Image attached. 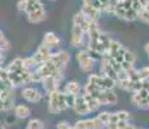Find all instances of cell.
<instances>
[{
	"instance_id": "obj_1",
	"label": "cell",
	"mask_w": 149,
	"mask_h": 129,
	"mask_svg": "<svg viewBox=\"0 0 149 129\" xmlns=\"http://www.w3.org/2000/svg\"><path fill=\"white\" fill-rule=\"evenodd\" d=\"M102 57H105L111 63V66L116 68L117 80H118L119 77L125 76L128 71H131L135 67L136 57H135V54H134V52L131 49H128L127 47H125L123 44H121V43L116 39H111L110 47H109L107 54Z\"/></svg>"
},
{
	"instance_id": "obj_2",
	"label": "cell",
	"mask_w": 149,
	"mask_h": 129,
	"mask_svg": "<svg viewBox=\"0 0 149 129\" xmlns=\"http://www.w3.org/2000/svg\"><path fill=\"white\" fill-rule=\"evenodd\" d=\"M110 43V36L99 27V23H95L87 32V41H86L84 48L90 50L92 54H95L96 57H102L107 54Z\"/></svg>"
},
{
	"instance_id": "obj_3",
	"label": "cell",
	"mask_w": 149,
	"mask_h": 129,
	"mask_svg": "<svg viewBox=\"0 0 149 129\" xmlns=\"http://www.w3.org/2000/svg\"><path fill=\"white\" fill-rule=\"evenodd\" d=\"M9 77L10 83H12L13 88H22L25 85L31 84V75H33V70L27 68L24 63V59L21 57L12 59L5 67Z\"/></svg>"
},
{
	"instance_id": "obj_4",
	"label": "cell",
	"mask_w": 149,
	"mask_h": 129,
	"mask_svg": "<svg viewBox=\"0 0 149 129\" xmlns=\"http://www.w3.org/2000/svg\"><path fill=\"white\" fill-rule=\"evenodd\" d=\"M74 98H75V96H70V94L60 89L48 93V111H49V114L57 115V114L71 108Z\"/></svg>"
},
{
	"instance_id": "obj_5",
	"label": "cell",
	"mask_w": 149,
	"mask_h": 129,
	"mask_svg": "<svg viewBox=\"0 0 149 129\" xmlns=\"http://www.w3.org/2000/svg\"><path fill=\"white\" fill-rule=\"evenodd\" d=\"M101 107L100 103L96 101L93 97H91L90 94L84 93V92H81L78 96H75L74 98V103H73V110L77 115H88V114H92L99 111V108Z\"/></svg>"
},
{
	"instance_id": "obj_6",
	"label": "cell",
	"mask_w": 149,
	"mask_h": 129,
	"mask_svg": "<svg viewBox=\"0 0 149 129\" xmlns=\"http://www.w3.org/2000/svg\"><path fill=\"white\" fill-rule=\"evenodd\" d=\"M24 13L26 14L27 21L33 25L42 23L47 18V10L42 0H25Z\"/></svg>"
},
{
	"instance_id": "obj_7",
	"label": "cell",
	"mask_w": 149,
	"mask_h": 129,
	"mask_svg": "<svg viewBox=\"0 0 149 129\" xmlns=\"http://www.w3.org/2000/svg\"><path fill=\"white\" fill-rule=\"evenodd\" d=\"M116 88V81L108 76H104L101 74H88V79L86 83L83 90L91 92V90H108Z\"/></svg>"
},
{
	"instance_id": "obj_8",
	"label": "cell",
	"mask_w": 149,
	"mask_h": 129,
	"mask_svg": "<svg viewBox=\"0 0 149 129\" xmlns=\"http://www.w3.org/2000/svg\"><path fill=\"white\" fill-rule=\"evenodd\" d=\"M131 103L140 110H149V80L140 83L136 89L131 92Z\"/></svg>"
},
{
	"instance_id": "obj_9",
	"label": "cell",
	"mask_w": 149,
	"mask_h": 129,
	"mask_svg": "<svg viewBox=\"0 0 149 129\" xmlns=\"http://www.w3.org/2000/svg\"><path fill=\"white\" fill-rule=\"evenodd\" d=\"M113 16H116L117 18L122 19L125 22L136 21L137 10L135 5H134L132 0H117Z\"/></svg>"
},
{
	"instance_id": "obj_10",
	"label": "cell",
	"mask_w": 149,
	"mask_h": 129,
	"mask_svg": "<svg viewBox=\"0 0 149 129\" xmlns=\"http://www.w3.org/2000/svg\"><path fill=\"white\" fill-rule=\"evenodd\" d=\"M75 59H77V63H78L79 70H81L82 72H86V74H92V71L95 70L96 63H97L96 56L91 53L88 49H86V48L77 49Z\"/></svg>"
},
{
	"instance_id": "obj_11",
	"label": "cell",
	"mask_w": 149,
	"mask_h": 129,
	"mask_svg": "<svg viewBox=\"0 0 149 129\" xmlns=\"http://www.w3.org/2000/svg\"><path fill=\"white\" fill-rule=\"evenodd\" d=\"M109 119L108 111H102L95 117L90 119H81L74 124L77 129H105V125Z\"/></svg>"
},
{
	"instance_id": "obj_12",
	"label": "cell",
	"mask_w": 149,
	"mask_h": 129,
	"mask_svg": "<svg viewBox=\"0 0 149 129\" xmlns=\"http://www.w3.org/2000/svg\"><path fill=\"white\" fill-rule=\"evenodd\" d=\"M84 92V90H83ZM84 93L90 94L91 97L96 99L100 103V106H114L118 101V97L114 93V89H108V90H91V92H84Z\"/></svg>"
},
{
	"instance_id": "obj_13",
	"label": "cell",
	"mask_w": 149,
	"mask_h": 129,
	"mask_svg": "<svg viewBox=\"0 0 149 129\" xmlns=\"http://www.w3.org/2000/svg\"><path fill=\"white\" fill-rule=\"evenodd\" d=\"M86 41H87V34L84 30H82L79 26L73 25L71 27V38H70V44L75 49H81L86 47Z\"/></svg>"
},
{
	"instance_id": "obj_14",
	"label": "cell",
	"mask_w": 149,
	"mask_h": 129,
	"mask_svg": "<svg viewBox=\"0 0 149 129\" xmlns=\"http://www.w3.org/2000/svg\"><path fill=\"white\" fill-rule=\"evenodd\" d=\"M21 97L26 102H30V103H39L44 98L42 92L36 87H31V85H25V87H22Z\"/></svg>"
},
{
	"instance_id": "obj_15",
	"label": "cell",
	"mask_w": 149,
	"mask_h": 129,
	"mask_svg": "<svg viewBox=\"0 0 149 129\" xmlns=\"http://www.w3.org/2000/svg\"><path fill=\"white\" fill-rule=\"evenodd\" d=\"M64 76H65V74H57V75L44 77L40 83L45 93H51V92L60 89V85H61L62 80H64Z\"/></svg>"
},
{
	"instance_id": "obj_16",
	"label": "cell",
	"mask_w": 149,
	"mask_h": 129,
	"mask_svg": "<svg viewBox=\"0 0 149 129\" xmlns=\"http://www.w3.org/2000/svg\"><path fill=\"white\" fill-rule=\"evenodd\" d=\"M51 54H52V49L45 47L44 44H40L38 48H36V50L34 52L31 58L34 59V62L36 63V66H40L42 63H44V62H47L48 59H49Z\"/></svg>"
},
{
	"instance_id": "obj_17",
	"label": "cell",
	"mask_w": 149,
	"mask_h": 129,
	"mask_svg": "<svg viewBox=\"0 0 149 129\" xmlns=\"http://www.w3.org/2000/svg\"><path fill=\"white\" fill-rule=\"evenodd\" d=\"M10 93H14V88L12 83H10L9 77H8L5 67L0 66V96H5V94Z\"/></svg>"
},
{
	"instance_id": "obj_18",
	"label": "cell",
	"mask_w": 149,
	"mask_h": 129,
	"mask_svg": "<svg viewBox=\"0 0 149 129\" xmlns=\"http://www.w3.org/2000/svg\"><path fill=\"white\" fill-rule=\"evenodd\" d=\"M100 74L104 76H108L110 79H113L114 81L117 80V71L116 68L111 66V63L108 61L105 57H101V61H100Z\"/></svg>"
},
{
	"instance_id": "obj_19",
	"label": "cell",
	"mask_w": 149,
	"mask_h": 129,
	"mask_svg": "<svg viewBox=\"0 0 149 129\" xmlns=\"http://www.w3.org/2000/svg\"><path fill=\"white\" fill-rule=\"evenodd\" d=\"M42 44H44L45 47H48L49 49H53V48H57L60 44H61V39L57 34H54L53 31H48L43 35V40Z\"/></svg>"
},
{
	"instance_id": "obj_20",
	"label": "cell",
	"mask_w": 149,
	"mask_h": 129,
	"mask_svg": "<svg viewBox=\"0 0 149 129\" xmlns=\"http://www.w3.org/2000/svg\"><path fill=\"white\" fill-rule=\"evenodd\" d=\"M16 101H14V93L0 96V112H8L13 110Z\"/></svg>"
},
{
	"instance_id": "obj_21",
	"label": "cell",
	"mask_w": 149,
	"mask_h": 129,
	"mask_svg": "<svg viewBox=\"0 0 149 129\" xmlns=\"http://www.w3.org/2000/svg\"><path fill=\"white\" fill-rule=\"evenodd\" d=\"M13 112L16 115V117H18V119H26V117L30 116L31 110H30V107H27L24 103H17L13 107Z\"/></svg>"
},
{
	"instance_id": "obj_22",
	"label": "cell",
	"mask_w": 149,
	"mask_h": 129,
	"mask_svg": "<svg viewBox=\"0 0 149 129\" xmlns=\"http://www.w3.org/2000/svg\"><path fill=\"white\" fill-rule=\"evenodd\" d=\"M81 90H82L81 84H79L78 81H75V80L68 81L64 87V92L68 94H70V96H78V94L81 93Z\"/></svg>"
},
{
	"instance_id": "obj_23",
	"label": "cell",
	"mask_w": 149,
	"mask_h": 129,
	"mask_svg": "<svg viewBox=\"0 0 149 129\" xmlns=\"http://www.w3.org/2000/svg\"><path fill=\"white\" fill-rule=\"evenodd\" d=\"M130 124V120H111L108 121L105 129H126Z\"/></svg>"
},
{
	"instance_id": "obj_24",
	"label": "cell",
	"mask_w": 149,
	"mask_h": 129,
	"mask_svg": "<svg viewBox=\"0 0 149 129\" xmlns=\"http://www.w3.org/2000/svg\"><path fill=\"white\" fill-rule=\"evenodd\" d=\"M136 19H139V21H141L143 23L149 26V5L148 7H145L144 9H141L139 13H137Z\"/></svg>"
},
{
	"instance_id": "obj_25",
	"label": "cell",
	"mask_w": 149,
	"mask_h": 129,
	"mask_svg": "<svg viewBox=\"0 0 149 129\" xmlns=\"http://www.w3.org/2000/svg\"><path fill=\"white\" fill-rule=\"evenodd\" d=\"M26 129H44V123L40 119H31L29 120Z\"/></svg>"
},
{
	"instance_id": "obj_26",
	"label": "cell",
	"mask_w": 149,
	"mask_h": 129,
	"mask_svg": "<svg viewBox=\"0 0 149 129\" xmlns=\"http://www.w3.org/2000/svg\"><path fill=\"white\" fill-rule=\"evenodd\" d=\"M0 49L3 52H8L10 49V43L8 41V39L4 36L1 30H0Z\"/></svg>"
},
{
	"instance_id": "obj_27",
	"label": "cell",
	"mask_w": 149,
	"mask_h": 129,
	"mask_svg": "<svg viewBox=\"0 0 149 129\" xmlns=\"http://www.w3.org/2000/svg\"><path fill=\"white\" fill-rule=\"evenodd\" d=\"M132 3H134V5H135L137 13H139L141 9H144L145 7H148L149 5V0H132Z\"/></svg>"
},
{
	"instance_id": "obj_28",
	"label": "cell",
	"mask_w": 149,
	"mask_h": 129,
	"mask_svg": "<svg viewBox=\"0 0 149 129\" xmlns=\"http://www.w3.org/2000/svg\"><path fill=\"white\" fill-rule=\"evenodd\" d=\"M57 129H77L74 125H70L68 121H61L57 124Z\"/></svg>"
},
{
	"instance_id": "obj_29",
	"label": "cell",
	"mask_w": 149,
	"mask_h": 129,
	"mask_svg": "<svg viewBox=\"0 0 149 129\" xmlns=\"http://www.w3.org/2000/svg\"><path fill=\"white\" fill-rule=\"evenodd\" d=\"M4 62H5V52H3L0 49V66H3Z\"/></svg>"
},
{
	"instance_id": "obj_30",
	"label": "cell",
	"mask_w": 149,
	"mask_h": 129,
	"mask_svg": "<svg viewBox=\"0 0 149 129\" xmlns=\"http://www.w3.org/2000/svg\"><path fill=\"white\" fill-rule=\"evenodd\" d=\"M144 52H145V54H147V57H148V59H149V41L144 45Z\"/></svg>"
},
{
	"instance_id": "obj_31",
	"label": "cell",
	"mask_w": 149,
	"mask_h": 129,
	"mask_svg": "<svg viewBox=\"0 0 149 129\" xmlns=\"http://www.w3.org/2000/svg\"><path fill=\"white\" fill-rule=\"evenodd\" d=\"M0 129H5V125H4V124H3V123H1V121H0Z\"/></svg>"
},
{
	"instance_id": "obj_32",
	"label": "cell",
	"mask_w": 149,
	"mask_h": 129,
	"mask_svg": "<svg viewBox=\"0 0 149 129\" xmlns=\"http://www.w3.org/2000/svg\"><path fill=\"white\" fill-rule=\"evenodd\" d=\"M51 1H54V0H51Z\"/></svg>"
},
{
	"instance_id": "obj_33",
	"label": "cell",
	"mask_w": 149,
	"mask_h": 129,
	"mask_svg": "<svg viewBox=\"0 0 149 129\" xmlns=\"http://www.w3.org/2000/svg\"><path fill=\"white\" fill-rule=\"evenodd\" d=\"M143 129H144V128H143Z\"/></svg>"
}]
</instances>
